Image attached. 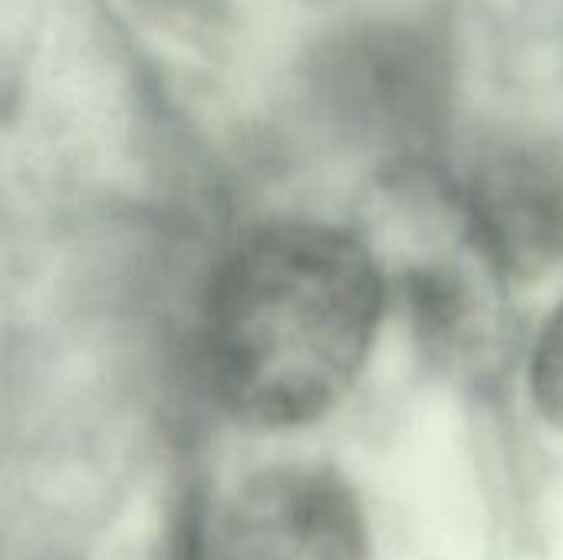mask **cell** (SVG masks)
I'll list each match as a JSON object with an SVG mask.
<instances>
[{
  "label": "cell",
  "instance_id": "6da1fadb",
  "mask_svg": "<svg viewBox=\"0 0 563 560\" xmlns=\"http://www.w3.org/2000/svg\"><path fill=\"white\" fill-rule=\"evenodd\" d=\"M383 297L379 267L356 238L320 224L257 231L211 284L205 356L214 393L257 426L323 416L360 376Z\"/></svg>",
  "mask_w": 563,
  "mask_h": 560
},
{
  "label": "cell",
  "instance_id": "7a4b0ae2",
  "mask_svg": "<svg viewBox=\"0 0 563 560\" xmlns=\"http://www.w3.org/2000/svg\"><path fill=\"white\" fill-rule=\"evenodd\" d=\"M211 560H366V528L333 475L277 469L224 505Z\"/></svg>",
  "mask_w": 563,
  "mask_h": 560
},
{
  "label": "cell",
  "instance_id": "3957f363",
  "mask_svg": "<svg viewBox=\"0 0 563 560\" xmlns=\"http://www.w3.org/2000/svg\"><path fill=\"white\" fill-rule=\"evenodd\" d=\"M534 396L551 422L563 429V307L551 317L534 353Z\"/></svg>",
  "mask_w": 563,
  "mask_h": 560
}]
</instances>
